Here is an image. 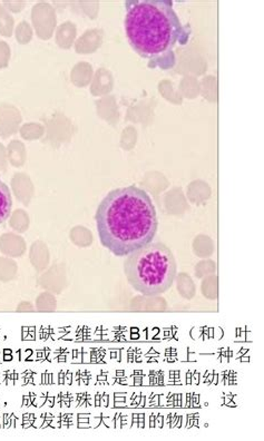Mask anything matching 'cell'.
I'll use <instances>...</instances> for the list:
<instances>
[{
    "instance_id": "1",
    "label": "cell",
    "mask_w": 264,
    "mask_h": 441,
    "mask_svg": "<svg viewBox=\"0 0 264 441\" xmlns=\"http://www.w3.org/2000/svg\"><path fill=\"white\" fill-rule=\"evenodd\" d=\"M99 241L119 258L153 242L158 212L148 192L130 185L109 192L95 215Z\"/></svg>"
},
{
    "instance_id": "4",
    "label": "cell",
    "mask_w": 264,
    "mask_h": 441,
    "mask_svg": "<svg viewBox=\"0 0 264 441\" xmlns=\"http://www.w3.org/2000/svg\"><path fill=\"white\" fill-rule=\"evenodd\" d=\"M13 209V197L11 190L5 182L0 180V224L9 219Z\"/></svg>"
},
{
    "instance_id": "2",
    "label": "cell",
    "mask_w": 264,
    "mask_h": 441,
    "mask_svg": "<svg viewBox=\"0 0 264 441\" xmlns=\"http://www.w3.org/2000/svg\"><path fill=\"white\" fill-rule=\"evenodd\" d=\"M125 31L135 52L148 60V67L171 70L174 49L187 45L192 31L183 25L170 0H126Z\"/></svg>"
},
{
    "instance_id": "3",
    "label": "cell",
    "mask_w": 264,
    "mask_h": 441,
    "mask_svg": "<svg viewBox=\"0 0 264 441\" xmlns=\"http://www.w3.org/2000/svg\"><path fill=\"white\" fill-rule=\"evenodd\" d=\"M177 266L173 253L162 242H150L127 256L124 273L131 287L148 297L169 291Z\"/></svg>"
}]
</instances>
